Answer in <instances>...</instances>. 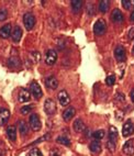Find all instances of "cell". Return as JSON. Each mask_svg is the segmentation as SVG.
Returning a JSON list of instances; mask_svg holds the SVG:
<instances>
[{
    "label": "cell",
    "mask_w": 134,
    "mask_h": 156,
    "mask_svg": "<svg viewBox=\"0 0 134 156\" xmlns=\"http://www.w3.org/2000/svg\"><path fill=\"white\" fill-rule=\"evenodd\" d=\"M107 30V23L104 19H99L96 21V23L93 24V33L96 35H102L106 33Z\"/></svg>",
    "instance_id": "1"
},
{
    "label": "cell",
    "mask_w": 134,
    "mask_h": 156,
    "mask_svg": "<svg viewBox=\"0 0 134 156\" xmlns=\"http://www.w3.org/2000/svg\"><path fill=\"white\" fill-rule=\"evenodd\" d=\"M23 24H24L25 29L28 31L32 30L33 27L35 25V17L31 12H26L23 16Z\"/></svg>",
    "instance_id": "2"
},
{
    "label": "cell",
    "mask_w": 134,
    "mask_h": 156,
    "mask_svg": "<svg viewBox=\"0 0 134 156\" xmlns=\"http://www.w3.org/2000/svg\"><path fill=\"white\" fill-rule=\"evenodd\" d=\"M29 121H30V126L32 128V130L35 132L40 131L41 128H42V123L40 120L39 115L37 113H32L29 118Z\"/></svg>",
    "instance_id": "3"
},
{
    "label": "cell",
    "mask_w": 134,
    "mask_h": 156,
    "mask_svg": "<svg viewBox=\"0 0 134 156\" xmlns=\"http://www.w3.org/2000/svg\"><path fill=\"white\" fill-rule=\"evenodd\" d=\"M30 89H31V94L33 96L35 99H40V98L42 97L43 92L42 89H41V86L37 84V81H32L30 85Z\"/></svg>",
    "instance_id": "4"
},
{
    "label": "cell",
    "mask_w": 134,
    "mask_h": 156,
    "mask_svg": "<svg viewBox=\"0 0 134 156\" xmlns=\"http://www.w3.org/2000/svg\"><path fill=\"white\" fill-rule=\"evenodd\" d=\"M134 133V124L131 120L126 121L124 124H123V129H122V135L124 137H129L131 136L132 134Z\"/></svg>",
    "instance_id": "5"
},
{
    "label": "cell",
    "mask_w": 134,
    "mask_h": 156,
    "mask_svg": "<svg viewBox=\"0 0 134 156\" xmlns=\"http://www.w3.org/2000/svg\"><path fill=\"white\" fill-rule=\"evenodd\" d=\"M44 110H45V112L48 114H50V115H53L54 113H56V105L53 99H46V100H45Z\"/></svg>",
    "instance_id": "6"
},
{
    "label": "cell",
    "mask_w": 134,
    "mask_h": 156,
    "mask_svg": "<svg viewBox=\"0 0 134 156\" xmlns=\"http://www.w3.org/2000/svg\"><path fill=\"white\" fill-rule=\"evenodd\" d=\"M57 61V53L54 50H48L45 55V63L48 65H54Z\"/></svg>",
    "instance_id": "7"
},
{
    "label": "cell",
    "mask_w": 134,
    "mask_h": 156,
    "mask_svg": "<svg viewBox=\"0 0 134 156\" xmlns=\"http://www.w3.org/2000/svg\"><path fill=\"white\" fill-rule=\"evenodd\" d=\"M123 153L128 156H133L134 155V141L133 140H129L124 143L123 145Z\"/></svg>",
    "instance_id": "8"
},
{
    "label": "cell",
    "mask_w": 134,
    "mask_h": 156,
    "mask_svg": "<svg viewBox=\"0 0 134 156\" xmlns=\"http://www.w3.org/2000/svg\"><path fill=\"white\" fill-rule=\"evenodd\" d=\"M115 59H117L118 62H124V61H125L126 54H125V50H124V48H123V46L119 45V46H117V48H115Z\"/></svg>",
    "instance_id": "9"
},
{
    "label": "cell",
    "mask_w": 134,
    "mask_h": 156,
    "mask_svg": "<svg viewBox=\"0 0 134 156\" xmlns=\"http://www.w3.org/2000/svg\"><path fill=\"white\" fill-rule=\"evenodd\" d=\"M58 101H59V103H61V106H63V107H66L69 105L70 97H69V95L67 94V91L62 90V91L58 92Z\"/></svg>",
    "instance_id": "10"
},
{
    "label": "cell",
    "mask_w": 134,
    "mask_h": 156,
    "mask_svg": "<svg viewBox=\"0 0 134 156\" xmlns=\"http://www.w3.org/2000/svg\"><path fill=\"white\" fill-rule=\"evenodd\" d=\"M45 85L48 89L55 90L57 87H58V80L55 76H48L46 79H45Z\"/></svg>",
    "instance_id": "11"
},
{
    "label": "cell",
    "mask_w": 134,
    "mask_h": 156,
    "mask_svg": "<svg viewBox=\"0 0 134 156\" xmlns=\"http://www.w3.org/2000/svg\"><path fill=\"white\" fill-rule=\"evenodd\" d=\"M10 118V111L7 108L0 109V126H5L9 121Z\"/></svg>",
    "instance_id": "12"
},
{
    "label": "cell",
    "mask_w": 134,
    "mask_h": 156,
    "mask_svg": "<svg viewBox=\"0 0 134 156\" xmlns=\"http://www.w3.org/2000/svg\"><path fill=\"white\" fill-rule=\"evenodd\" d=\"M111 20L113 21L115 23L119 24V23H122L123 20H124V17H123V13L119 10V9H115L113 11H112L111 14Z\"/></svg>",
    "instance_id": "13"
},
{
    "label": "cell",
    "mask_w": 134,
    "mask_h": 156,
    "mask_svg": "<svg viewBox=\"0 0 134 156\" xmlns=\"http://www.w3.org/2000/svg\"><path fill=\"white\" fill-rule=\"evenodd\" d=\"M11 31H12V27L10 23L3 25L2 28L0 29V37H2V39H8L9 36L11 35Z\"/></svg>",
    "instance_id": "14"
},
{
    "label": "cell",
    "mask_w": 134,
    "mask_h": 156,
    "mask_svg": "<svg viewBox=\"0 0 134 156\" xmlns=\"http://www.w3.org/2000/svg\"><path fill=\"white\" fill-rule=\"evenodd\" d=\"M75 113H76L75 108H73V107H67L66 110L63 112V119H64L65 121L72 120L74 118V115H75Z\"/></svg>",
    "instance_id": "15"
},
{
    "label": "cell",
    "mask_w": 134,
    "mask_h": 156,
    "mask_svg": "<svg viewBox=\"0 0 134 156\" xmlns=\"http://www.w3.org/2000/svg\"><path fill=\"white\" fill-rule=\"evenodd\" d=\"M31 99V94L26 89H21L19 92V101L20 102H28Z\"/></svg>",
    "instance_id": "16"
},
{
    "label": "cell",
    "mask_w": 134,
    "mask_h": 156,
    "mask_svg": "<svg viewBox=\"0 0 134 156\" xmlns=\"http://www.w3.org/2000/svg\"><path fill=\"white\" fill-rule=\"evenodd\" d=\"M18 129H19V132L21 133L22 136L29 134V126L25 121H22V120L19 121V123H18Z\"/></svg>",
    "instance_id": "17"
},
{
    "label": "cell",
    "mask_w": 134,
    "mask_h": 156,
    "mask_svg": "<svg viewBox=\"0 0 134 156\" xmlns=\"http://www.w3.org/2000/svg\"><path fill=\"white\" fill-rule=\"evenodd\" d=\"M21 37H22V30H21V28L20 27H16L13 30V32H12V40H13V42L18 43L21 40Z\"/></svg>",
    "instance_id": "18"
},
{
    "label": "cell",
    "mask_w": 134,
    "mask_h": 156,
    "mask_svg": "<svg viewBox=\"0 0 134 156\" xmlns=\"http://www.w3.org/2000/svg\"><path fill=\"white\" fill-rule=\"evenodd\" d=\"M7 135H8L9 140L16 141V139H17V129H16V126H9L7 128Z\"/></svg>",
    "instance_id": "19"
},
{
    "label": "cell",
    "mask_w": 134,
    "mask_h": 156,
    "mask_svg": "<svg viewBox=\"0 0 134 156\" xmlns=\"http://www.w3.org/2000/svg\"><path fill=\"white\" fill-rule=\"evenodd\" d=\"M70 6H72V9H73V11L75 13H78L81 10V8H83V6H84V2L80 1V0H74V1L70 2Z\"/></svg>",
    "instance_id": "20"
},
{
    "label": "cell",
    "mask_w": 134,
    "mask_h": 156,
    "mask_svg": "<svg viewBox=\"0 0 134 156\" xmlns=\"http://www.w3.org/2000/svg\"><path fill=\"white\" fill-rule=\"evenodd\" d=\"M73 128H74V130H75L76 132H83L85 129H86V126H85V123L83 122V120H81V119H77V120L74 122Z\"/></svg>",
    "instance_id": "21"
},
{
    "label": "cell",
    "mask_w": 134,
    "mask_h": 156,
    "mask_svg": "<svg viewBox=\"0 0 134 156\" xmlns=\"http://www.w3.org/2000/svg\"><path fill=\"white\" fill-rule=\"evenodd\" d=\"M89 148H90V151H91L92 153H99V152L101 151L100 142H99V141H97V140L92 141V142L89 144Z\"/></svg>",
    "instance_id": "22"
},
{
    "label": "cell",
    "mask_w": 134,
    "mask_h": 156,
    "mask_svg": "<svg viewBox=\"0 0 134 156\" xmlns=\"http://www.w3.org/2000/svg\"><path fill=\"white\" fill-rule=\"evenodd\" d=\"M110 8V1L108 0H101L99 1V11L102 13H106Z\"/></svg>",
    "instance_id": "23"
},
{
    "label": "cell",
    "mask_w": 134,
    "mask_h": 156,
    "mask_svg": "<svg viewBox=\"0 0 134 156\" xmlns=\"http://www.w3.org/2000/svg\"><path fill=\"white\" fill-rule=\"evenodd\" d=\"M118 137V130L115 126H110L109 129V140H111V141H115L117 140Z\"/></svg>",
    "instance_id": "24"
},
{
    "label": "cell",
    "mask_w": 134,
    "mask_h": 156,
    "mask_svg": "<svg viewBox=\"0 0 134 156\" xmlns=\"http://www.w3.org/2000/svg\"><path fill=\"white\" fill-rule=\"evenodd\" d=\"M86 11L89 16H93L95 14V5L91 1H88L86 3Z\"/></svg>",
    "instance_id": "25"
},
{
    "label": "cell",
    "mask_w": 134,
    "mask_h": 156,
    "mask_svg": "<svg viewBox=\"0 0 134 156\" xmlns=\"http://www.w3.org/2000/svg\"><path fill=\"white\" fill-rule=\"evenodd\" d=\"M104 135H106V132H104V130H98V131H96L95 133L92 134V137H93V139H96L97 141H99V140L104 139Z\"/></svg>",
    "instance_id": "26"
},
{
    "label": "cell",
    "mask_w": 134,
    "mask_h": 156,
    "mask_svg": "<svg viewBox=\"0 0 134 156\" xmlns=\"http://www.w3.org/2000/svg\"><path fill=\"white\" fill-rule=\"evenodd\" d=\"M56 142L59 143V144H63L65 146H70V141L67 137H64V136H58L56 139Z\"/></svg>",
    "instance_id": "27"
},
{
    "label": "cell",
    "mask_w": 134,
    "mask_h": 156,
    "mask_svg": "<svg viewBox=\"0 0 134 156\" xmlns=\"http://www.w3.org/2000/svg\"><path fill=\"white\" fill-rule=\"evenodd\" d=\"M30 57H31V59H32L33 63H37L39 61H41V54H40L37 51L32 52V53L30 54Z\"/></svg>",
    "instance_id": "28"
},
{
    "label": "cell",
    "mask_w": 134,
    "mask_h": 156,
    "mask_svg": "<svg viewBox=\"0 0 134 156\" xmlns=\"http://www.w3.org/2000/svg\"><path fill=\"white\" fill-rule=\"evenodd\" d=\"M34 107L32 106V105H29V106H23L22 108H21V110H20V112L22 114H28L30 113L32 110H33Z\"/></svg>",
    "instance_id": "29"
},
{
    "label": "cell",
    "mask_w": 134,
    "mask_h": 156,
    "mask_svg": "<svg viewBox=\"0 0 134 156\" xmlns=\"http://www.w3.org/2000/svg\"><path fill=\"white\" fill-rule=\"evenodd\" d=\"M8 64H9V66H10V67H17V66H19V64H20L19 58H18V57H11V58L9 59Z\"/></svg>",
    "instance_id": "30"
},
{
    "label": "cell",
    "mask_w": 134,
    "mask_h": 156,
    "mask_svg": "<svg viewBox=\"0 0 134 156\" xmlns=\"http://www.w3.org/2000/svg\"><path fill=\"white\" fill-rule=\"evenodd\" d=\"M122 6L124 9H131L134 6V0H123Z\"/></svg>",
    "instance_id": "31"
},
{
    "label": "cell",
    "mask_w": 134,
    "mask_h": 156,
    "mask_svg": "<svg viewBox=\"0 0 134 156\" xmlns=\"http://www.w3.org/2000/svg\"><path fill=\"white\" fill-rule=\"evenodd\" d=\"M115 83V75H110L106 78V84L108 86H113Z\"/></svg>",
    "instance_id": "32"
},
{
    "label": "cell",
    "mask_w": 134,
    "mask_h": 156,
    "mask_svg": "<svg viewBox=\"0 0 134 156\" xmlns=\"http://www.w3.org/2000/svg\"><path fill=\"white\" fill-rule=\"evenodd\" d=\"M28 156H43V154L41 153V151L39 148H32V150L29 152Z\"/></svg>",
    "instance_id": "33"
},
{
    "label": "cell",
    "mask_w": 134,
    "mask_h": 156,
    "mask_svg": "<svg viewBox=\"0 0 134 156\" xmlns=\"http://www.w3.org/2000/svg\"><path fill=\"white\" fill-rule=\"evenodd\" d=\"M107 148H108L110 152H115V141L109 140V141L107 142Z\"/></svg>",
    "instance_id": "34"
},
{
    "label": "cell",
    "mask_w": 134,
    "mask_h": 156,
    "mask_svg": "<svg viewBox=\"0 0 134 156\" xmlns=\"http://www.w3.org/2000/svg\"><path fill=\"white\" fill-rule=\"evenodd\" d=\"M7 16H8V12H7L6 9L0 8V21H3V20L7 19Z\"/></svg>",
    "instance_id": "35"
},
{
    "label": "cell",
    "mask_w": 134,
    "mask_h": 156,
    "mask_svg": "<svg viewBox=\"0 0 134 156\" xmlns=\"http://www.w3.org/2000/svg\"><path fill=\"white\" fill-rule=\"evenodd\" d=\"M7 153V147L5 146L2 142H0V156H6Z\"/></svg>",
    "instance_id": "36"
},
{
    "label": "cell",
    "mask_w": 134,
    "mask_h": 156,
    "mask_svg": "<svg viewBox=\"0 0 134 156\" xmlns=\"http://www.w3.org/2000/svg\"><path fill=\"white\" fill-rule=\"evenodd\" d=\"M50 155L51 156H61V152H59L57 148H54L50 152Z\"/></svg>",
    "instance_id": "37"
},
{
    "label": "cell",
    "mask_w": 134,
    "mask_h": 156,
    "mask_svg": "<svg viewBox=\"0 0 134 156\" xmlns=\"http://www.w3.org/2000/svg\"><path fill=\"white\" fill-rule=\"evenodd\" d=\"M128 36H129V40H134V27H133V28L130 29Z\"/></svg>",
    "instance_id": "38"
},
{
    "label": "cell",
    "mask_w": 134,
    "mask_h": 156,
    "mask_svg": "<svg viewBox=\"0 0 134 156\" xmlns=\"http://www.w3.org/2000/svg\"><path fill=\"white\" fill-rule=\"evenodd\" d=\"M117 99H118V100H121V101L125 100V98H124V95H123V94H118Z\"/></svg>",
    "instance_id": "39"
},
{
    "label": "cell",
    "mask_w": 134,
    "mask_h": 156,
    "mask_svg": "<svg viewBox=\"0 0 134 156\" xmlns=\"http://www.w3.org/2000/svg\"><path fill=\"white\" fill-rule=\"evenodd\" d=\"M130 97H131V100H132V101H133V102H134V89H133V90H132V91H131V95H130Z\"/></svg>",
    "instance_id": "40"
},
{
    "label": "cell",
    "mask_w": 134,
    "mask_h": 156,
    "mask_svg": "<svg viewBox=\"0 0 134 156\" xmlns=\"http://www.w3.org/2000/svg\"><path fill=\"white\" fill-rule=\"evenodd\" d=\"M130 19H131L132 22H134V10H133V11H132L131 16H130Z\"/></svg>",
    "instance_id": "41"
},
{
    "label": "cell",
    "mask_w": 134,
    "mask_h": 156,
    "mask_svg": "<svg viewBox=\"0 0 134 156\" xmlns=\"http://www.w3.org/2000/svg\"><path fill=\"white\" fill-rule=\"evenodd\" d=\"M133 52H134V46H133Z\"/></svg>",
    "instance_id": "42"
}]
</instances>
